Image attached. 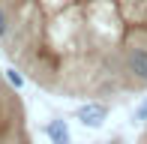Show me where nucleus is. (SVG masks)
Instances as JSON below:
<instances>
[{"instance_id":"f257e3e1","label":"nucleus","mask_w":147,"mask_h":144,"mask_svg":"<svg viewBox=\"0 0 147 144\" xmlns=\"http://www.w3.org/2000/svg\"><path fill=\"white\" fill-rule=\"evenodd\" d=\"M123 72L141 87L147 84V45H129L123 51Z\"/></svg>"},{"instance_id":"f03ea898","label":"nucleus","mask_w":147,"mask_h":144,"mask_svg":"<svg viewBox=\"0 0 147 144\" xmlns=\"http://www.w3.org/2000/svg\"><path fill=\"white\" fill-rule=\"evenodd\" d=\"M105 117H108V105H99V102H87L78 108V120L90 129H99L105 123Z\"/></svg>"},{"instance_id":"7ed1b4c3","label":"nucleus","mask_w":147,"mask_h":144,"mask_svg":"<svg viewBox=\"0 0 147 144\" xmlns=\"http://www.w3.org/2000/svg\"><path fill=\"white\" fill-rule=\"evenodd\" d=\"M45 135L51 138V144H69V126H66V120H51L48 126H45Z\"/></svg>"},{"instance_id":"20e7f679","label":"nucleus","mask_w":147,"mask_h":144,"mask_svg":"<svg viewBox=\"0 0 147 144\" xmlns=\"http://www.w3.org/2000/svg\"><path fill=\"white\" fill-rule=\"evenodd\" d=\"M9 27H12V21H9V15H6V9L0 6V39H6V33H9Z\"/></svg>"},{"instance_id":"39448f33","label":"nucleus","mask_w":147,"mask_h":144,"mask_svg":"<svg viewBox=\"0 0 147 144\" xmlns=\"http://www.w3.org/2000/svg\"><path fill=\"white\" fill-rule=\"evenodd\" d=\"M6 78H9V84H12V87H24V78L18 75L15 69H6Z\"/></svg>"},{"instance_id":"423d86ee","label":"nucleus","mask_w":147,"mask_h":144,"mask_svg":"<svg viewBox=\"0 0 147 144\" xmlns=\"http://www.w3.org/2000/svg\"><path fill=\"white\" fill-rule=\"evenodd\" d=\"M135 117H138V120H147V102H141V108L135 111Z\"/></svg>"},{"instance_id":"0eeeda50","label":"nucleus","mask_w":147,"mask_h":144,"mask_svg":"<svg viewBox=\"0 0 147 144\" xmlns=\"http://www.w3.org/2000/svg\"><path fill=\"white\" fill-rule=\"evenodd\" d=\"M105 144H120V141H117V138H114V141H105Z\"/></svg>"}]
</instances>
